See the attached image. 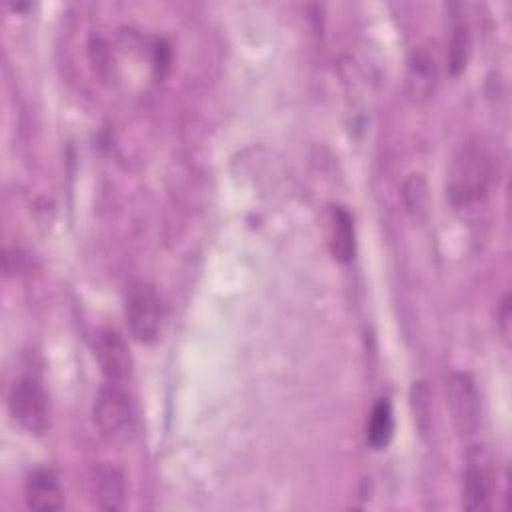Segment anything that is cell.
I'll use <instances>...</instances> for the list:
<instances>
[{"label":"cell","mask_w":512,"mask_h":512,"mask_svg":"<svg viewBox=\"0 0 512 512\" xmlns=\"http://www.w3.org/2000/svg\"><path fill=\"white\" fill-rule=\"evenodd\" d=\"M492 156L480 138L466 140L448 168V196L454 206H470L484 198L492 182Z\"/></svg>","instance_id":"obj_1"},{"label":"cell","mask_w":512,"mask_h":512,"mask_svg":"<svg viewBox=\"0 0 512 512\" xmlns=\"http://www.w3.org/2000/svg\"><path fill=\"white\" fill-rule=\"evenodd\" d=\"M92 420L100 436L112 444L124 442L134 430V404L118 382L98 388L92 404Z\"/></svg>","instance_id":"obj_2"},{"label":"cell","mask_w":512,"mask_h":512,"mask_svg":"<svg viewBox=\"0 0 512 512\" xmlns=\"http://www.w3.org/2000/svg\"><path fill=\"white\" fill-rule=\"evenodd\" d=\"M124 316L134 340L142 344L154 342L162 328V302L158 292L148 282H130L124 300Z\"/></svg>","instance_id":"obj_3"},{"label":"cell","mask_w":512,"mask_h":512,"mask_svg":"<svg viewBox=\"0 0 512 512\" xmlns=\"http://www.w3.org/2000/svg\"><path fill=\"white\" fill-rule=\"evenodd\" d=\"M8 412L12 420L30 434H42L50 424V406L44 386L32 378H18L8 392Z\"/></svg>","instance_id":"obj_4"},{"label":"cell","mask_w":512,"mask_h":512,"mask_svg":"<svg viewBox=\"0 0 512 512\" xmlns=\"http://www.w3.org/2000/svg\"><path fill=\"white\" fill-rule=\"evenodd\" d=\"M446 404L456 430L462 436L476 434L480 426V394L476 382L466 372H450L446 378Z\"/></svg>","instance_id":"obj_5"},{"label":"cell","mask_w":512,"mask_h":512,"mask_svg":"<svg viewBox=\"0 0 512 512\" xmlns=\"http://www.w3.org/2000/svg\"><path fill=\"white\" fill-rule=\"evenodd\" d=\"M94 356L108 382H124L134 368L126 340L112 328H102L94 336Z\"/></svg>","instance_id":"obj_6"},{"label":"cell","mask_w":512,"mask_h":512,"mask_svg":"<svg viewBox=\"0 0 512 512\" xmlns=\"http://www.w3.org/2000/svg\"><path fill=\"white\" fill-rule=\"evenodd\" d=\"M24 502L30 510L56 512L64 506V492L58 476L48 468L34 470L24 484Z\"/></svg>","instance_id":"obj_7"},{"label":"cell","mask_w":512,"mask_h":512,"mask_svg":"<svg viewBox=\"0 0 512 512\" xmlns=\"http://www.w3.org/2000/svg\"><path fill=\"white\" fill-rule=\"evenodd\" d=\"M492 490V476L484 454L474 448L468 452V464L464 470V506L468 510H482L488 504Z\"/></svg>","instance_id":"obj_8"},{"label":"cell","mask_w":512,"mask_h":512,"mask_svg":"<svg viewBox=\"0 0 512 512\" xmlns=\"http://www.w3.org/2000/svg\"><path fill=\"white\" fill-rule=\"evenodd\" d=\"M436 64L434 56L426 48H416L408 60L406 88L412 100H424L434 92Z\"/></svg>","instance_id":"obj_9"},{"label":"cell","mask_w":512,"mask_h":512,"mask_svg":"<svg viewBox=\"0 0 512 512\" xmlns=\"http://www.w3.org/2000/svg\"><path fill=\"white\" fill-rule=\"evenodd\" d=\"M94 494L102 510H120L126 502V480L124 474L114 466H102L96 472Z\"/></svg>","instance_id":"obj_10"},{"label":"cell","mask_w":512,"mask_h":512,"mask_svg":"<svg viewBox=\"0 0 512 512\" xmlns=\"http://www.w3.org/2000/svg\"><path fill=\"white\" fill-rule=\"evenodd\" d=\"M332 252L338 260L346 262L354 254V222L346 208L332 210Z\"/></svg>","instance_id":"obj_11"},{"label":"cell","mask_w":512,"mask_h":512,"mask_svg":"<svg viewBox=\"0 0 512 512\" xmlns=\"http://www.w3.org/2000/svg\"><path fill=\"white\" fill-rule=\"evenodd\" d=\"M394 434V416L392 408L386 400H378L372 408L370 420H368V432L366 438L370 446L374 448H384Z\"/></svg>","instance_id":"obj_12"},{"label":"cell","mask_w":512,"mask_h":512,"mask_svg":"<svg viewBox=\"0 0 512 512\" xmlns=\"http://www.w3.org/2000/svg\"><path fill=\"white\" fill-rule=\"evenodd\" d=\"M470 54V30L464 22H458L452 30L450 48H448V68L452 74H458L468 60Z\"/></svg>","instance_id":"obj_13"},{"label":"cell","mask_w":512,"mask_h":512,"mask_svg":"<svg viewBox=\"0 0 512 512\" xmlns=\"http://www.w3.org/2000/svg\"><path fill=\"white\" fill-rule=\"evenodd\" d=\"M412 408L420 430L428 428V388L424 382H414L412 386Z\"/></svg>","instance_id":"obj_14"},{"label":"cell","mask_w":512,"mask_h":512,"mask_svg":"<svg viewBox=\"0 0 512 512\" xmlns=\"http://www.w3.org/2000/svg\"><path fill=\"white\" fill-rule=\"evenodd\" d=\"M404 200L408 204L410 210H422L424 202H426V184L420 176H412L406 184H404Z\"/></svg>","instance_id":"obj_15"},{"label":"cell","mask_w":512,"mask_h":512,"mask_svg":"<svg viewBox=\"0 0 512 512\" xmlns=\"http://www.w3.org/2000/svg\"><path fill=\"white\" fill-rule=\"evenodd\" d=\"M498 318H500V330L504 336H508L510 332V296L506 294L502 304H500V310H498Z\"/></svg>","instance_id":"obj_16"}]
</instances>
